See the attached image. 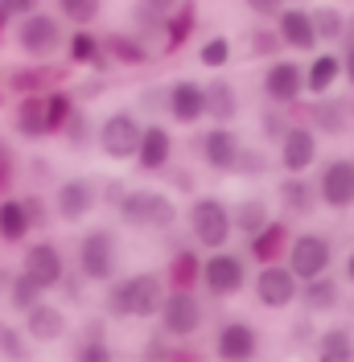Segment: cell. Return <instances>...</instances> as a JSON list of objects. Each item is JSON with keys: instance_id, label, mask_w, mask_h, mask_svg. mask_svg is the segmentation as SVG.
Instances as JSON below:
<instances>
[{"instance_id": "obj_49", "label": "cell", "mask_w": 354, "mask_h": 362, "mask_svg": "<svg viewBox=\"0 0 354 362\" xmlns=\"http://www.w3.org/2000/svg\"><path fill=\"white\" fill-rule=\"evenodd\" d=\"M13 177H17V153L8 148V140H0V194L13 189Z\"/></svg>"}, {"instance_id": "obj_42", "label": "cell", "mask_w": 354, "mask_h": 362, "mask_svg": "<svg viewBox=\"0 0 354 362\" xmlns=\"http://www.w3.org/2000/svg\"><path fill=\"white\" fill-rule=\"evenodd\" d=\"M67 49H70V62H74V66H91V62H99V37L87 33V29H79V33L67 42Z\"/></svg>"}, {"instance_id": "obj_16", "label": "cell", "mask_w": 354, "mask_h": 362, "mask_svg": "<svg viewBox=\"0 0 354 362\" xmlns=\"http://www.w3.org/2000/svg\"><path fill=\"white\" fill-rule=\"evenodd\" d=\"M239 148H244V140L235 136L231 124H210V128L198 136L202 165L215 169V173H235V157H239Z\"/></svg>"}, {"instance_id": "obj_24", "label": "cell", "mask_w": 354, "mask_h": 362, "mask_svg": "<svg viewBox=\"0 0 354 362\" xmlns=\"http://www.w3.org/2000/svg\"><path fill=\"white\" fill-rule=\"evenodd\" d=\"M288 239H292V230L288 223H276V218H268L251 239H247V255L256 259V264H276L280 255L288 251Z\"/></svg>"}, {"instance_id": "obj_38", "label": "cell", "mask_w": 354, "mask_h": 362, "mask_svg": "<svg viewBox=\"0 0 354 362\" xmlns=\"http://www.w3.org/2000/svg\"><path fill=\"white\" fill-rule=\"evenodd\" d=\"M247 54H251V58H276V54H280V33H276V25H251V29H247Z\"/></svg>"}, {"instance_id": "obj_44", "label": "cell", "mask_w": 354, "mask_h": 362, "mask_svg": "<svg viewBox=\"0 0 354 362\" xmlns=\"http://www.w3.org/2000/svg\"><path fill=\"white\" fill-rule=\"evenodd\" d=\"M62 140H67L70 148H87V140H91V119H87V112H79V107H74V112H70V119L67 124H62Z\"/></svg>"}, {"instance_id": "obj_23", "label": "cell", "mask_w": 354, "mask_h": 362, "mask_svg": "<svg viewBox=\"0 0 354 362\" xmlns=\"http://www.w3.org/2000/svg\"><path fill=\"white\" fill-rule=\"evenodd\" d=\"M297 300L305 305V313L317 317V313H333L338 305H342V284L333 280V276H313V280H301V288H297Z\"/></svg>"}, {"instance_id": "obj_36", "label": "cell", "mask_w": 354, "mask_h": 362, "mask_svg": "<svg viewBox=\"0 0 354 362\" xmlns=\"http://www.w3.org/2000/svg\"><path fill=\"white\" fill-rule=\"evenodd\" d=\"M8 305H13V309H17V313H25V309H33V305H38V300H42V288H38V284H33V280H29V276H25V272H13V280H8Z\"/></svg>"}, {"instance_id": "obj_31", "label": "cell", "mask_w": 354, "mask_h": 362, "mask_svg": "<svg viewBox=\"0 0 354 362\" xmlns=\"http://www.w3.org/2000/svg\"><path fill=\"white\" fill-rule=\"evenodd\" d=\"M268 218H272V210H268L264 198H244L239 206H231V226H235L244 239H251V235H256Z\"/></svg>"}, {"instance_id": "obj_57", "label": "cell", "mask_w": 354, "mask_h": 362, "mask_svg": "<svg viewBox=\"0 0 354 362\" xmlns=\"http://www.w3.org/2000/svg\"><path fill=\"white\" fill-rule=\"evenodd\" d=\"M83 95H87V99H95V95H103V78H91V83H83Z\"/></svg>"}, {"instance_id": "obj_50", "label": "cell", "mask_w": 354, "mask_h": 362, "mask_svg": "<svg viewBox=\"0 0 354 362\" xmlns=\"http://www.w3.org/2000/svg\"><path fill=\"white\" fill-rule=\"evenodd\" d=\"M165 173H169V185H173L177 194H194L198 189V177L190 169H165Z\"/></svg>"}, {"instance_id": "obj_22", "label": "cell", "mask_w": 354, "mask_h": 362, "mask_svg": "<svg viewBox=\"0 0 354 362\" xmlns=\"http://www.w3.org/2000/svg\"><path fill=\"white\" fill-rule=\"evenodd\" d=\"M202 115H206L210 124H231V119H239V90H235V83L210 78V83L202 87Z\"/></svg>"}, {"instance_id": "obj_62", "label": "cell", "mask_w": 354, "mask_h": 362, "mask_svg": "<svg viewBox=\"0 0 354 362\" xmlns=\"http://www.w3.org/2000/svg\"><path fill=\"white\" fill-rule=\"evenodd\" d=\"M346 37H354V17H346Z\"/></svg>"}, {"instance_id": "obj_60", "label": "cell", "mask_w": 354, "mask_h": 362, "mask_svg": "<svg viewBox=\"0 0 354 362\" xmlns=\"http://www.w3.org/2000/svg\"><path fill=\"white\" fill-rule=\"evenodd\" d=\"M8 21H13V17H8V8H0V33L8 29Z\"/></svg>"}, {"instance_id": "obj_33", "label": "cell", "mask_w": 354, "mask_h": 362, "mask_svg": "<svg viewBox=\"0 0 354 362\" xmlns=\"http://www.w3.org/2000/svg\"><path fill=\"white\" fill-rule=\"evenodd\" d=\"M309 21H313V33H317V42H342V37H346V13H338L333 4H321V8H313Z\"/></svg>"}, {"instance_id": "obj_58", "label": "cell", "mask_w": 354, "mask_h": 362, "mask_svg": "<svg viewBox=\"0 0 354 362\" xmlns=\"http://www.w3.org/2000/svg\"><path fill=\"white\" fill-rule=\"evenodd\" d=\"M8 280H13V272H8V268H0V296L8 293Z\"/></svg>"}, {"instance_id": "obj_41", "label": "cell", "mask_w": 354, "mask_h": 362, "mask_svg": "<svg viewBox=\"0 0 354 362\" xmlns=\"http://www.w3.org/2000/svg\"><path fill=\"white\" fill-rule=\"evenodd\" d=\"M190 33H194V8H190V4H181V13L173 8V17L165 21V49H177Z\"/></svg>"}, {"instance_id": "obj_3", "label": "cell", "mask_w": 354, "mask_h": 362, "mask_svg": "<svg viewBox=\"0 0 354 362\" xmlns=\"http://www.w3.org/2000/svg\"><path fill=\"white\" fill-rule=\"evenodd\" d=\"M79 276L91 280V284H108L115 280V268H120V239L111 226H91L87 235L79 239Z\"/></svg>"}, {"instance_id": "obj_19", "label": "cell", "mask_w": 354, "mask_h": 362, "mask_svg": "<svg viewBox=\"0 0 354 362\" xmlns=\"http://www.w3.org/2000/svg\"><path fill=\"white\" fill-rule=\"evenodd\" d=\"M67 329H70V317L62 305H50V300H38L33 309H25V338H33V341H42V346H50V341H58V338H67Z\"/></svg>"}, {"instance_id": "obj_17", "label": "cell", "mask_w": 354, "mask_h": 362, "mask_svg": "<svg viewBox=\"0 0 354 362\" xmlns=\"http://www.w3.org/2000/svg\"><path fill=\"white\" fill-rule=\"evenodd\" d=\"M132 160H136L140 173H165L169 160H173V136H169V128H161V124H140V140H136Z\"/></svg>"}, {"instance_id": "obj_18", "label": "cell", "mask_w": 354, "mask_h": 362, "mask_svg": "<svg viewBox=\"0 0 354 362\" xmlns=\"http://www.w3.org/2000/svg\"><path fill=\"white\" fill-rule=\"evenodd\" d=\"M165 115H169L173 124H181V128L202 124V119H206V115H202V83H194V78L169 83V87H165Z\"/></svg>"}, {"instance_id": "obj_2", "label": "cell", "mask_w": 354, "mask_h": 362, "mask_svg": "<svg viewBox=\"0 0 354 362\" xmlns=\"http://www.w3.org/2000/svg\"><path fill=\"white\" fill-rule=\"evenodd\" d=\"M115 210H120V223L132 230H173L177 226V206L161 189H128Z\"/></svg>"}, {"instance_id": "obj_34", "label": "cell", "mask_w": 354, "mask_h": 362, "mask_svg": "<svg viewBox=\"0 0 354 362\" xmlns=\"http://www.w3.org/2000/svg\"><path fill=\"white\" fill-rule=\"evenodd\" d=\"M198 272H202V259L194 251H177L173 259H169V272H165V284H173V288H194L198 284Z\"/></svg>"}, {"instance_id": "obj_40", "label": "cell", "mask_w": 354, "mask_h": 362, "mask_svg": "<svg viewBox=\"0 0 354 362\" xmlns=\"http://www.w3.org/2000/svg\"><path fill=\"white\" fill-rule=\"evenodd\" d=\"M74 358H79V362H111V346L103 341V329H99V325H91L87 338H79Z\"/></svg>"}, {"instance_id": "obj_13", "label": "cell", "mask_w": 354, "mask_h": 362, "mask_svg": "<svg viewBox=\"0 0 354 362\" xmlns=\"http://www.w3.org/2000/svg\"><path fill=\"white\" fill-rule=\"evenodd\" d=\"M95 206H99V181L91 177H67L54 189V214L62 223H83Z\"/></svg>"}, {"instance_id": "obj_43", "label": "cell", "mask_w": 354, "mask_h": 362, "mask_svg": "<svg viewBox=\"0 0 354 362\" xmlns=\"http://www.w3.org/2000/svg\"><path fill=\"white\" fill-rule=\"evenodd\" d=\"M198 62L206 70L227 66V62H231V37H206V42H202V49H198Z\"/></svg>"}, {"instance_id": "obj_54", "label": "cell", "mask_w": 354, "mask_h": 362, "mask_svg": "<svg viewBox=\"0 0 354 362\" xmlns=\"http://www.w3.org/2000/svg\"><path fill=\"white\" fill-rule=\"evenodd\" d=\"M251 13H260V17H276L280 8H285V0H244Z\"/></svg>"}, {"instance_id": "obj_29", "label": "cell", "mask_w": 354, "mask_h": 362, "mask_svg": "<svg viewBox=\"0 0 354 362\" xmlns=\"http://www.w3.org/2000/svg\"><path fill=\"white\" fill-rule=\"evenodd\" d=\"M338 74H342V58L338 54H317L309 66H305V90H309L313 99L317 95H330V87L338 83Z\"/></svg>"}, {"instance_id": "obj_56", "label": "cell", "mask_w": 354, "mask_h": 362, "mask_svg": "<svg viewBox=\"0 0 354 362\" xmlns=\"http://www.w3.org/2000/svg\"><path fill=\"white\" fill-rule=\"evenodd\" d=\"M346 42V58H342V70H346V78H350V87H354V37H342Z\"/></svg>"}, {"instance_id": "obj_21", "label": "cell", "mask_w": 354, "mask_h": 362, "mask_svg": "<svg viewBox=\"0 0 354 362\" xmlns=\"http://www.w3.org/2000/svg\"><path fill=\"white\" fill-rule=\"evenodd\" d=\"M305 119H313L309 128L317 136H346V132H350L346 99H338V95H317V99H313V107L305 112Z\"/></svg>"}, {"instance_id": "obj_10", "label": "cell", "mask_w": 354, "mask_h": 362, "mask_svg": "<svg viewBox=\"0 0 354 362\" xmlns=\"http://www.w3.org/2000/svg\"><path fill=\"white\" fill-rule=\"evenodd\" d=\"M21 272L42 288V293H54L58 288V280L67 276V255H62V247L58 243H50V239H42V243H29L21 255Z\"/></svg>"}, {"instance_id": "obj_28", "label": "cell", "mask_w": 354, "mask_h": 362, "mask_svg": "<svg viewBox=\"0 0 354 362\" xmlns=\"http://www.w3.org/2000/svg\"><path fill=\"white\" fill-rule=\"evenodd\" d=\"M13 128L21 140H42L45 136V90L38 95H21L17 112H13Z\"/></svg>"}, {"instance_id": "obj_20", "label": "cell", "mask_w": 354, "mask_h": 362, "mask_svg": "<svg viewBox=\"0 0 354 362\" xmlns=\"http://www.w3.org/2000/svg\"><path fill=\"white\" fill-rule=\"evenodd\" d=\"M215 354L227 362H247L260 354V334L247 325V321H227L215 338Z\"/></svg>"}, {"instance_id": "obj_27", "label": "cell", "mask_w": 354, "mask_h": 362, "mask_svg": "<svg viewBox=\"0 0 354 362\" xmlns=\"http://www.w3.org/2000/svg\"><path fill=\"white\" fill-rule=\"evenodd\" d=\"M276 198H280V206H285L292 218H305V214H313L317 210V185L313 181H305L301 173H288L280 185H276Z\"/></svg>"}, {"instance_id": "obj_14", "label": "cell", "mask_w": 354, "mask_h": 362, "mask_svg": "<svg viewBox=\"0 0 354 362\" xmlns=\"http://www.w3.org/2000/svg\"><path fill=\"white\" fill-rule=\"evenodd\" d=\"M317 202L330 206V210H350L354 206V160L333 157L321 165V177H317Z\"/></svg>"}, {"instance_id": "obj_39", "label": "cell", "mask_w": 354, "mask_h": 362, "mask_svg": "<svg viewBox=\"0 0 354 362\" xmlns=\"http://www.w3.org/2000/svg\"><path fill=\"white\" fill-rule=\"evenodd\" d=\"M58 13H62L70 25L91 29V25L99 21V13H103V0H58Z\"/></svg>"}, {"instance_id": "obj_53", "label": "cell", "mask_w": 354, "mask_h": 362, "mask_svg": "<svg viewBox=\"0 0 354 362\" xmlns=\"http://www.w3.org/2000/svg\"><path fill=\"white\" fill-rule=\"evenodd\" d=\"M42 0H0V8H8V17L17 21V17H25V13H33Z\"/></svg>"}, {"instance_id": "obj_12", "label": "cell", "mask_w": 354, "mask_h": 362, "mask_svg": "<svg viewBox=\"0 0 354 362\" xmlns=\"http://www.w3.org/2000/svg\"><path fill=\"white\" fill-rule=\"evenodd\" d=\"M256 300L264 305V309H288L292 300H297V288H301V280L292 276V268L288 264H260V272H256Z\"/></svg>"}, {"instance_id": "obj_32", "label": "cell", "mask_w": 354, "mask_h": 362, "mask_svg": "<svg viewBox=\"0 0 354 362\" xmlns=\"http://www.w3.org/2000/svg\"><path fill=\"white\" fill-rule=\"evenodd\" d=\"M317 358L321 362H350L354 358V334L346 325H333L317 338Z\"/></svg>"}, {"instance_id": "obj_59", "label": "cell", "mask_w": 354, "mask_h": 362, "mask_svg": "<svg viewBox=\"0 0 354 362\" xmlns=\"http://www.w3.org/2000/svg\"><path fill=\"white\" fill-rule=\"evenodd\" d=\"M346 280H350V284H354V251H350V255H346Z\"/></svg>"}, {"instance_id": "obj_9", "label": "cell", "mask_w": 354, "mask_h": 362, "mask_svg": "<svg viewBox=\"0 0 354 362\" xmlns=\"http://www.w3.org/2000/svg\"><path fill=\"white\" fill-rule=\"evenodd\" d=\"M288 268L297 280H313V276H321V272H330L333 264V243L326 235H313V230H301V235H292L288 239Z\"/></svg>"}, {"instance_id": "obj_8", "label": "cell", "mask_w": 354, "mask_h": 362, "mask_svg": "<svg viewBox=\"0 0 354 362\" xmlns=\"http://www.w3.org/2000/svg\"><path fill=\"white\" fill-rule=\"evenodd\" d=\"M136 140H140V115L128 112V107L103 115V124L95 132V144H99V153L108 160H132Z\"/></svg>"}, {"instance_id": "obj_1", "label": "cell", "mask_w": 354, "mask_h": 362, "mask_svg": "<svg viewBox=\"0 0 354 362\" xmlns=\"http://www.w3.org/2000/svg\"><path fill=\"white\" fill-rule=\"evenodd\" d=\"M165 300V276L161 272H136L128 280L111 284L103 296V309L111 321H132V317H156Z\"/></svg>"}, {"instance_id": "obj_7", "label": "cell", "mask_w": 354, "mask_h": 362, "mask_svg": "<svg viewBox=\"0 0 354 362\" xmlns=\"http://www.w3.org/2000/svg\"><path fill=\"white\" fill-rule=\"evenodd\" d=\"M17 45H21L25 58H33V62H50L58 49H62V21L58 17H50V13H25L17 17Z\"/></svg>"}, {"instance_id": "obj_61", "label": "cell", "mask_w": 354, "mask_h": 362, "mask_svg": "<svg viewBox=\"0 0 354 362\" xmlns=\"http://www.w3.org/2000/svg\"><path fill=\"white\" fill-rule=\"evenodd\" d=\"M346 112H350V124H354V95H346Z\"/></svg>"}, {"instance_id": "obj_11", "label": "cell", "mask_w": 354, "mask_h": 362, "mask_svg": "<svg viewBox=\"0 0 354 362\" xmlns=\"http://www.w3.org/2000/svg\"><path fill=\"white\" fill-rule=\"evenodd\" d=\"M264 99L268 103H276V107H292L301 95H305V66L301 62H292V58H276V62H268L264 70Z\"/></svg>"}, {"instance_id": "obj_45", "label": "cell", "mask_w": 354, "mask_h": 362, "mask_svg": "<svg viewBox=\"0 0 354 362\" xmlns=\"http://www.w3.org/2000/svg\"><path fill=\"white\" fill-rule=\"evenodd\" d=\"M29 350H25V334L17 325H4L0 321V358H25Z\"/></svg>"}, {"instance_id": "obj_52", "label": "cell", "mask_w": 354, "mask_h": 362, "mask_svg": "<svg viewBox=\"0 0 354 362\" xmlns=\"http://www.w3.org/2000/svg\"><path fill=\"white\" fill-rule=\"evenodd\" d=\"M181 0H136V8H144V13H156V17H169Z\"/></svg>"}, {"instance_id": "obj_37", "label": "cell", "mask_w": 354, "mask_h": 362, "mask_svg": "<svg viewBox=\"0 0 354 362\" xmlns=\"http://www.w3.org/2000/svg\"><path fill=\"white\" fill-rule=\"evenodd\" d=\"M70 112H74V99H70L67 90H50L45 95V136L62 132V124L70 119Z\"/></svg>"}, {"instance_id": "obj_51", "label": "cell", "mask_w": 354, "mask_h": 362, "mask_svg": "<svg viewBox=\"0 0 354 362\" xmlns=\"http://www.w3.org/2000/svg\"><path fill=\"white\" fill-rule=\"evenodd\" d=\"M99 189H103V194H99V198H103V206H111V210H115V206H120V198L128 194V189H124V181H99Z\"/></svg>"}, {"instance_id": "obj_6", "label": "cell", "mask_w": 354, "mask_h": 362, "mask_svg": "<svg viewBox=\"0 0 354 362\" xmlns=\"http://www.w3.org/2000/svg\"><path fill=\"white\" fill-rule=\"evenodd\" d=\"M198 284L215 300H231L247 288V264L244 255H231V251H210V259H202V272H198Z\"/></svg>"}, {"instance_id": "obj_30", "label": "cell", "mask_w": 354, "mask_h": 362, "mask_svg": "<svg viewBox=\"0 0 354 362\" xmlns=\"http://www.w3.org/2000/svg\"><path fill=\"white\" fill-rule=\"evenodd\" d=\"M29 239V218H25L21 198H4L0 202V243H25Z\"/></svg>"}, {"instance_id": "obj_25", "label": "cell", "mask_w": 354, "mask_h": 362, "mask_svg": "<svg viewBox=\"0 0 354 362\" xmlns=\"http://www.w3.org/2000/svg\"><path fill=\"white\" fill-rule=\"evenodd\" d=\"M276 17H280V21H276L280 45L297 49V54H309V49H317V33H313V21H309V13H305V8H280Z\"/></svg>"}, {"instance_id": "obj_4", "label": "cell", "mask_w": 354, "mask_h": 362, "mask_svg": "<svg viewBox=\"0 0 354 362\" xmlns=\"http://www.w3.org/2000/svg\"><path fill=\"white\" fill-rule=\"evenodd\" d=\"M161 329L177 341H190L194 334L202 329V321H206V305L198 300L194 288H165V300H161Z\"/></svg>"}, {"instance_id": "obj_35", "label": "cell", "mask_w": 354, "mask_h": 362, "mask_svg": "<svg viewBox=\"0 0 354 362\" xmlns=\"http://www.w3.org/2000/svg\"><path fill=\"white\" fill-rule=\"evenodd\" d=\"M50 78H54V70L21 66L8 74V87H13V95H38V90H50Z\"/></svg>"}, {"instance_id": "obj_5", "label": "cell", "mask_w": 354, "mask_h": 362, "mask_svg": "<svg viewBox=\"0 0 354 362\" xmlns=\"http://www.w3.org/2000/svg\"><path fill=\"white\" fill-rule=\"evenodd\" d=\"M185 223H190L194 243L206 247V251L227 247V243H231V235H235V226H231V206L222 202V198H198V202L190 206Z\"/></svg>"}, {"instance_id": "obj_55", "label": "cell", "mask_w": 354, "mask_h": 362, "mask_svg": "<svg viewBox=\"0 0 354 362\" xmlns=\"http://www.w3.org/2000/svg\"><path fill=\"white\" fill-rule=\"evenodd\" d=\"M140 107L144 112H165V90H140Z\"/></svg>"}, {"instance_id": "obj_48", "label": "cell", "mask_w": 354, "mask_h": 362, "mask_svg": "<svg viewBox=\"0 0 354 362\" xmlns=\"http://www.w3.org/2000/svg\"><path fill=\"white\" fill-rule=\"evenodd\" d=\"M285 128H288L285 107H276V103H272V107H268V112L260 115V132H264L268 140H280V136H285Z\"/></svg>"}, {"instance_id": "obj_15", "label": "cell", "mask_w": 354, "mask_h": 362, "mask_svg": "<svg viewBox=\"0 0 354 362\" xmlns=\"http://www.w3.org/2000/svg\"><path fill=\"white\" fill-rule=\"evenodd\" d=\"M280 144V169L285 173H305V169H313V160H317V148H321V136L313 132L309 124H288L285 136L276 140Z\"/></svg>"}, {"instance_id": "obj_26", "label": "cell", "mask_w": 354, "mask_h": 362, "mask_svg": "<svg viewBox=\"0 0 354 362\" xmlns=\"http://www.w3.org/2000/svg\"><path fill=\"white\" fill-rule=\"evenodd\" d=\"M99 54H108L115 66H128V70L153 62V45L144 37H136V33H111L108 42H99Z\"/></svg>"}, {"instance_id": "obj_47", "label": "cell", "mask_w": 354, "mask_h": 362, "mask_svg": "<svg viewBox=\"0 0 354 362\" xmlns=\"http://www.w3.org/2000/svg\"><path fill=\"white\" fill-rule=\"evenodd\" d=\"M21 206H25V218H29V230H45L50 226V206H45L42 194H25Z\"/></svg>"}, {"instance_id": "obj_46", "label": "cell", "mask_w": 354, "mask_h": 362, "mask_svg": "<svg viewBox=\"0 0 354 362\" xmlns=\"http://www.w3.org/2000/svg\"><path fill=\"white\" fill-rule=\"evenodd\" d=\"M235 173H239V177H260V173H268V157L260 153V148H239Z\"/></svg>"}]
</instances>
